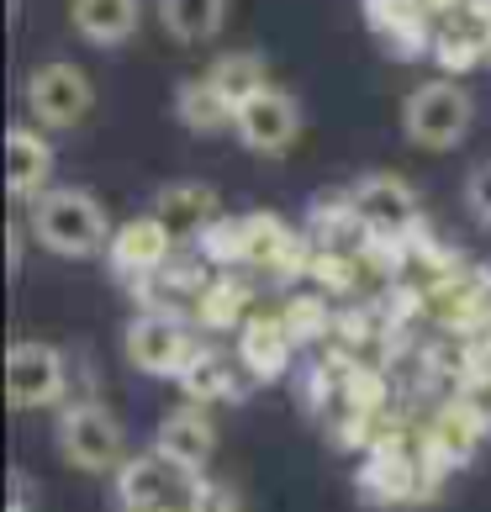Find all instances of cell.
I'll return each mask as SVG.
<instances>
[{"instance_id": "21", "label": "cell", "mask_w": 491, "mask_h": 512, "mask_svg": "<svg viewBox=\"0 0 491 512\" xmlns=\"http://www.w3.org/2000/svg\"><path fill=\"white\" fill-rule=\"evenodd\" d=\"M159 22L175 43H212L228 22V0H159Z\"/></svg>"}, {"instance_id": "12", "label": "cell", "mask_w": 491, "mask_h": 512, "mask_svg": "<svg viewBox=\"0 0 491 512\" xmlns=\"http://www.w3.org/2000/svg\"><path fill=\"white\" fill-rule=\"evenodd\" d=\"M301 338L291 333L286 317H249L238 328V365L249 370V381H280L291 370Z\"/></svg>"}, {"instance_id": "26", "label": "cell", "mask_w": 491, "mask_h": 512, "mask_svg": "<svg viewBox=\"0 0 491 512\" xmlns=\"http://www.w3.org/2000/svg\"><path fill=\"white\" fill-rule=\"evenodd\" d=\"M286 322H291V333L296 338H312V333H323L328 328V307L317 296H296L291 307H286Z\"/></svg>"}, {"instance_id": "24", "label": "cell", "mask_w": 491, "mask_h": 512, "mask_svg": "<svg viewBox=\"0 0 491 512\" xmlns=\"http://www.w3.org/2000/svg\"><path fill=\"white\" fill-rule=\"evenodd\" d=\"M243 286L238 280H212V286L201 291V301H196V317L206 322V328H243Z\"/></svg>"}, {"instance_id": "25", "label": "cell", "mask_w": 491, "mask_h": 512, "mask_svg": "<svg viewBox=\"0 0 491 512\" xmlns=\"http://www.w3.org/2000/svg\"><path fill=\"white\" fill-rule=\"evenodd\" d=\"M196 249H201V259L222 264V270H233V264H249V243H243V217H238V222H233V217H217V227L196 243Z\"/></svg>"}, {"instance_id": "5", "label": "cell", "mask_w": 491, "mask_h": 512, "mask_svg": "<svg viewBox=\"0 0 491 512\" xmlns=\"http://www.w3.org/2000/svg\"><path fill=\"white\" fill-rule=\"evenodd\" d=\"M90 106H96V85L80 64L53 59L27 74V117L37 127H80Z\"/></svg>"}, {"instance_id": "2", "label": "cell", "mask_w": 491, "mask_h": 512, "mask_svg": "<svg viewBox=\"0 0 491 512\" xmlns=\"http://www.w3.org/2000/svg\"><path fill=\"white\" fill-rule=\"evenodd\" d=\"M59 454L85 476H106V470L127 465V433L101 402L80 396L59 412Z\"/></svg>"}, {"instance_id": "17", "label": "cell", "mask_w": 491, "mask_h": 512, "mask_svg": "<svg viewBox=\"0 0 491 512\" xmlns=\"http://www.w3.org/2000/svg\"><path fill=\"white\" fill-rule=\"evenodd\" d=\"M418 460L412 454H402L396 444H375L370 449V465L360 470V486L370 502H407L412 491H418Z\"/></svg>"}, {"instance_id": "18", "label": "cell", "mask_w": 491, "mask_h": 512, "mask_svg": "<svg viewBox=\"0 0 491 512\" xmlns=\"http://www.w3.org/2000/svg\"><path fill=\"white\" fill-rule=\"evenodd\" d=\"M476 444H481V407L455 402V407H444L439 417H433L428 454H433L439 465H465L470 454H476Z\"/></svg>"}, {"instance_id": "19", "label": "cell", "mask_w": 491, "mask_h": 512, "mask_svg": "<svg viewBox=\"0 0 491 512\" xmlns=\"http://www.w3.org/2000/svg\"><path fill=\"white\" fill-rule=\"evenodd\" d=\"M238 375H249V370H233V359L228 354H217V349H201L185 359V370H180V391L191 396V402H233L238 396Z\"/></svg>"}, {"instance_id": "8", "label": "cell", "mask_w": 491, "mask_h": 512, "mask_svg": "<svg viewBox=\"0 0 491 512\" xmlns=\"http://www.w3.org/2000/svg\"><path fill=\"white\" fill-rule=\"evenodd\" d=\"M122 349H127V359H132V370L159 375V381H169V375L180 381L185 359L196 354V344H191V333H185L180 312H143V317H132Z\"/></svg>"}, {"instance_id": "31", "label": "cell", "mask_w": 491, "mask_h": 512, "mask_svg": "<svg viewBox=\"0 0 491 512\" xmlns=\"http://www.w3.org/2000/svg\"><path fill=\"white\" fill-rule=\"evenodd\" d=\"M11 512H27V507H11Z\"/></svg>"}, {"instance_id": "20", "label": "cell", "mask_w": 491, "mask_h": 512, "mask_svg": "<svg viewBox=\"0 0 491 512\" xmlns=\"http://www.w3.org/2000/svg\"><path fill=\"white\" fill-rule=\"evenodd\" d=\"M206 85H212L217 96H222V106L238 117V111L249 106L259 90H270V74H264L259 53H222V59L206 69Z\"/></svg>"}, {"instance_id": "9", "label": "cell", "mask_w": 491, "mask_h": 512, "mask_svg": "<svg viewBox=\"0 0 491 512\" xmlns=\"http://www.w3.org/2000/svg\"><path fill=\"white\" fill-rule=\"evenodd\" d=\"M148 217H154L169 243H201L206 233L217 227V191L212 185H201V180H175V185H164V191L154 196V206H148Z\"/></svg>"}, {"instance_id": "7", "label": "cell", "mask_w": 491, "mask_h": 512, "mask_svg": "<svg viewBox=\"0 0 491 512\" xmlns=\"http://www.w3.org/2000/svg\"><path fill=\"white\" fill-rule=\"evenodd\" d=\"M64 386H69V365L64 354L43 344V338H16L11 354H6V396L16 412H32V407H53L64 402Z\"/></svg>"}, {"instance_id": "10", "label": "cell", "mask_w": 491, "mask_h": 512, "mask_svg": "<svg viewBox=\"0 0 491 512\" xmlns=\"http://www.w3.org/2000/svg\"><path fill=\"white\" fill-rule=\"evenodd\" d=\"M233 127H238L243 148H254V154H286V148L296 143V132H301V106L286 96V90L270 85L238 111Z\"/></svg>"}, {"instance_id": "29", "label": "cell", "mask_w": 491, "mask_h": 512, "mask_svg": "<svg viewBox=\"0 0 491 512\" xmlns=\"http://www.w3.org/2000/svg\"><path fill=\"white\" fill-rule=\"evenodd\" d=\"M439 59L449 69H460V64H476V37H465V32H444V43H439Z\"/></svg>"}, {"instance_id": "15", "label": "cell", "mask_w": 491, "mask_h": 512, "mask_svg": "<svg viewBox=\"0 0 491 512\" xmlns=\"http://www.w3.org/2000/svg\"><path fill=\"white\" fill-rule=\"evenodd\" d=\"M53 175V148L37 127H11L6 132V185L11 201H37Z\"/></svg>"}, {"instance_id": "22", "label": "cell", "mask_w": 491, "mask_h": 512, "mask_svg": "<svg viewBox=\"0 0 491 512\" xmlns=\"http://www.w3.org/2000/svg\"><path fill=\"white\" fill-rule=\"evenodd\" d=\"M243 243H249V264L254 270H280L296 254V233L275 212H254L243 217Z\"/></svg>"}, {"instance_id": "4", "label": "cell", "mask_w": 491, "mask_h": 512, "mask_svg": "<svg viewBox=\"0 0 491 512\" xmlns=\"http://www.w3.org/2000/svg\"><path fill=\"white\" fill-rule=\"evenodd\" d=\"M201 476L164 460L159 449L138 454L117 470V512H191Z\"/></svg>"}, {"instance_id": "6", "label": "cell", "mask_w": 491, "mask_h": 512, "mask_svg": "<svg viewBox=\"0 0 491 512\" xmlns=\"http://www.w3.org/2000/svg\"><path fill=\"white\" fill-rule=\"evenodd\" d=\"M349 206H354V217H360L365 238H381V243H402V238L418 233V222H423L418 191H412L402 175H365L349 191Z\"/></svg>"}, {"instance_id": "3", "label": "cell", "mask_w": 491, "mask_h": 512, "mask_svg": "<svg viewBox=\"0 0 491 512\" xmlns=\"http://www.w3.org/2000/svg\"><path fill=\"white\" fill-rule=\"evenodd\" d=\"M470 122H476V106H470V96H465L455 80H428V85H418L402 101V132H407V143L433 148V154L460 148Z\"/></svg>"}, {"instance_id": "11", "label": "cell", "mask_w": 491, "mask_h": 512, "mask_svg": "<svg viewBox=\"0 0 491 512\" xmlns=\"http://www.w3.org/2000/svg\"><path fill=\"white\" fill-rule=\"evenodd\" d=\"M106 259H111V275L117 280H143L148 286V280L175 259V243H169V233L154 217H132V222H122L117 233H111Z\"/></svg>"}, {"instance_id": "13", "label": "cell", "mask_w": 491, "mask_h": 512, "mask_svg": "<svg viewBox=\"0 0 491 512\" xmlns=\"http://www.w3.org/2000/svg\"><path fill=\"white\" fill-rule=\"evenodd\" d=\"M154 449L164 454V460H175L180 470L201 476L206 460H212V449H217V428H212V417H206L201 407H175V412L159 417Z\"/></svg>"}, {"instance_id": "27", "label": "cell", "mask_w": 491, "mask_h": 512, "mask_svg": "<svg viewBox=\"0 0 491 512\" xmlns=\"http://www.w3.org/2000/svg\"><path fill=\"white\" fill-rule=\"evenodd\" d=\"M465 206H470V217H476L481 227H491V159L470 169V180H465Z\"/></svg>"}, {"instance_id": "1", "label": "cell", "mask_w": 491, "mask_h": 512, "mask_svg": "<svg viewBox=\"0 0 491 512\" xmlns=\"http://www.w3.org/2000/svg\"><path fill=\"white\" fill-rule=\"evenodd\" d=\"M32 206V238L43 243L48 254L59 259H90V254H106L111 249V233L117 227L106 222V206L80 191V185H48Z\"/></svg>"}, {"instance_id": "28", "label": "cell", "mask_w": 491, "mask_h": 512, "mask_svg": "<svg viewBox=\"0 0 491 512\" xmlns=\"http://www.w3.org/2000/svg\"><path fill=\"white\" fill-rule=\"evenodd\" d=\"M191 512H243V497H238V486H228V481H201Z\"/></svg>"}, {"instance_id": "23", "label": "cell", "mask_w": 491, "mask_h": 512, "mask_svg": "<svg viewBox=\"0 0 491 512\" xmlns=\"http://www.w3.org/2000/svg\"><path fill=\"white\" fill-rule=\"evenodd\" d=\"M175 117L191 127V132H222V127L233 122V111L222 106V96L206 85V74H201V80H185L175 90Z\"/></svg>"}, {"instance_id": "16", "label": "cell", "mask_w": 491, "mask_h": 512, "mask_svg": "<svg viewBox=\"0 0 491 512\" xmlns=\"http://www.w3.org/2000/svg\"><path fill=\"white\" fill-rule=\"evenodd\" d=\"M69 22L85 43L117 48L138 32V0H69Z\"/></svg>"}, {"instance_id": "30", "label": "cell", "mask_w": 491, "mask_h": 512, "mask_svg": "<svg viewBox=\"0 0 491 512\" xmlns=\"http://www.w3.org/2000/svg\"><path fill=\"white\" fill-rule=\"evenodd\" d=\"M6 238H11V243H6V259H11V275H16V270H22V243H27V227H22V222H11V227H6Z\"/></svg>"}, {"instance_id": "14", "label": "cell", "mask_w": 491, "mask_h": 512, "mask_svg": "<svg viewBox=\"0 0 491 512\" xmlns=\"http://www.w3.org/2000/svg\"><path fill=\"white\" fill-rule=\"evenodd\" d=\"M365 22L375 43L396 59H418L428 48V6L423 0H365Z\"/></svg>"}]
</instances>
